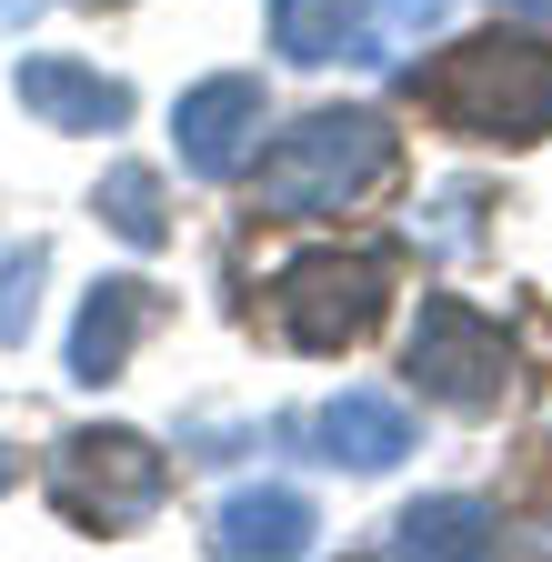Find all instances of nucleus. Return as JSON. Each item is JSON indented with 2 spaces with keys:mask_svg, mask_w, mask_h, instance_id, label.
<instances>
[{
  "mask_svg": "<svg viewBox=\"0 0 552 562\" xmlns=\"http://www.w3.org/2000/svg\"><path fill=\"white\" fill-rule=\"evenodd\" d=\"M423 111L462 140H552V31H472L423 70Z\"/></svg>",
  "mask_w": 552,
  "mask_h": 562,
  "instance_id": "nucleus-1",
  "label": "nucleus"
},
{
  "mask_svg": "<svg viewBox=\"0 0 552 562\" xmlns=\"http://www.w3.org/2000/svg\"><path fill=\"white\" fill-rule=\"evenodd\" d=\"M392 151L402 140L382 111H302L292 131H271L251 201H261V222H322V211H352L392 171Z\"/></svg>",
  "mask_w": 552,
  "mask_h": 562,
  "instance_id": "nucleus-2",
  "label": "nucleus"
},
{
  "mask_svg": "<svg viewBox=\"0 0 552 562\" xmlns=\"http://www.w3.org/2000/svg\"><path fill=\"white\" fill-rule=\"evenodd\" d=\"M512 372H522V351H512V331L482 312V302L423 292L412 341H402V382L423 392V402H442V412H462V422H472V412H503Z\"/></svg>",
  "mask_w": 552,
  "mask_h": 562,
  "instance_id": "nucleus-3",
  "label": "nucleus"
},
{
  "mask_svg": "<svg viewBox=\"0 0 552 562\" xmlns=\"http://www.w3.org/2000/svg\"><path fill=\"white\" fill-rule=\"evenodd\" d=\"M161 492H171V452L142 442V432H121V422L50 442V503H60V522H81V532H131V522H151Z\"/></svg>",
  "mask_w": 552,
  "mask_h": 562,
  "instance_id": "nucleus-4",
  "label": "nucleus"
},
{
  "mask_svg": "<svg viewBox=\"0 0 552 562\" xmlns=\"http://www.w3.org/2000/svg\"><path fill=\"white\" fill-rule=\"evenodd\" d=\"M392 302V261L382 251H302L271 271V322H282L292 351H352Z\"/></svg>",
  "mask_w": 552,
  "mask_h": 562,
  "instance_id": "nucleus-5",
  "label": "nucleus"
},
{
  "mask_svg": "<svg viewBox=\"0 0 552 562\" xmlns=\"http://www.w3.org/2000/svg\"><path fill=\"white\" fill-rule=\"evenodd\" d=\"M261 121H271V101H261L251 70H212V81H191V91H181V111H171L181 171H191V181H232V171H251Z\"/></svg>",
  "mask_w": 552,
  "mask_h": 562,
  "instance_id": "nucleus-6",
  "label": "nucleus"
},
{
  "mask_svg": "<svg viewBox=\"0 0 552 562\" xmlns=\"http://www.w3.org/2000/svg\"><path fill=\"white\" fill-rule=\"evenodd\" d=\"M302 442H312V462H331V472H392V462L412 452V412H402L392 392H331V402L302 422Z\"/></svg>",
  "mask_w": 552,
  "mask_h": 562,
  "instance_id": "nucleus-7",
  "label": "nucleus"
},
{
  "mask_svg": "<svg viewBox=\"0 0 552 562\" xmlns=\"http://www.w3.org/2000/svg\"><path fill=\"white\" fill-rule=\"evenodd\" d=\"M11 91H21V111H31L41 131H121V121H131V81H111V70H91V60L31 50V60L11 70Z\"/></svg>",
  "mask_w": 552,
  "mask_h": 562,
  "instance_id": "nucleus-8",
  "label": "nucleus"
},
{
  "mask_svg": "<svg viewBox=\"0 0 552 562\" xmlns=\"http://www.w3.org/2000/svg\"><path fill=\"white\" fill-rule=\"evenodd\" d=\"M161 322V292L151 281H91V302H81V322H71V382H121L131 372V351H142V331Z\"/></svg>",
  "mask_w": 552,
  "mask_h": 562,
  "instance_id": "nucleus-9",
  "label": "nucleus"
},
{
  "mask_svg": "<svg viewBox=\"0 0 552 562\" xmlns=\"http://www.w3.org/2000/svg\"><path fill=\"white\" fill-rule=\"evenodd\" d=\"M271 50L302 70L382 60V21H372V0H271Z\"/></svg>",
  "mask_w": 552,
  "mask_h": 562,
  "instance_id": "nucleus-10",
  "label": "nucleus"
},
{
  "mask_svg": "<svg viewBox=\"0 0 552 562\" xmlns=\"http://www.w3.org/2000/svg\"><path fill=\"white\" fill-rule=\"evenodd\" d=\"M503 542V513L472 503V492H432V503H402L382 552L392 562H462V552H493Z\"/></svg>",
  "mask_w": 552,
  "mask_h": 562,
  "instance_id": "nucleus-11",
  "label": "nucleus"
},
{
  "mask_svg": "<svg viewBox=\"0 0 552 562\" xmlns=\"http://www.w3.org/2000/svg\"><path fill=\"white\" fill-rule=\"evenodd\" d=\"M312 532H322V513L302 503V492L261 482V492H232V503H222V522H212V552H232V562H251V552L292 562V552H312Z\"/></svg>",
  "mask_w": 552,
  "mask_h": 562,
  "instance_id": "nucleus-12",
  "label": "nucleus"
},
{
  "mask_svg": "<svg viewBox=\"0 0 552 562\" xmlns=\"http://www.w3.org/2000/svg\"><path fill=\"white\" fill-rule=\"evenodd\" d=\"M91 211L131 241V251H161L171 241V201H161V171H142V161H111L101 171V191H91Z\"/></svg>",
  "mask_w": 552,
  "mask_h": 562,
  "instance_id": "nucleus-13",
  "label": "nucleus"
},
{
  "mask_svg": "<svg viewBox=\"0 0 552 562\" xmlns=\"http://www.w3.org/2000/svg\"><path fill=\"white\" fill-rule=\"evenodd\" d=\"M41 271H50L41 241H0V341H31V322H41Z\"/></svg>",
  "mask_w": 552,
  "mask_h": 562,
  "instance_id": "nucleus-14",
  "label": "nucleus"
},
{
  "mask_svg": "<svg viewBox=\"0 0 552 562\" xmlns=\"http://www.w3.org/2000/svg\"><path fill=\"white\" fill-rule=\"evenodd\" d=\"M41 11H50V0H0V31H31Z\"/></svg>",
  "mask_w": 552,
  "mask_h": 562,
  "instance_id": "nucleus-15",
  "label": "nucleus"
},
{
  "mask_svg": "<svg viewBox=\"0 0 552 562\" xmlns=\"http://www.w3.org/2000/svg\"><path fill=\"white\" fill-rule=\"evenodd\" d=\"M493 11H512V21H552V0H493Z\"/></svg>",
  "mask_w": 552,
  "mask_h": 562,
  "instance_id": "nucleus-16",
  "label": "nucleus"
},
{
  "mask_svg": "<svg viewBox=\"0 0 552 562\" xmlns=\"http://www.w3.org/2000/svg\"><path fill=\"white\" fill-rule=\"evenodd\" d=\"M91 11H121V0H91Z\"/></svg>",
  "mask_w": 552,
  "mask_h": 562,
  "instance_id": "nucleus-17",
  "label": "nucleus"
}]
</instances>
